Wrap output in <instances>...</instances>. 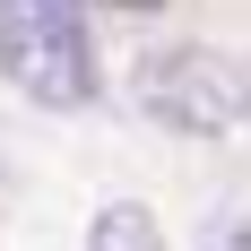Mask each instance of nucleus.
Listing matches in <instances>:
<instances>
[{"instance_id": "nucleus-2", "label": "nucleus", "mask_w": 251, "mask_h": 251, "mask_svg": "<svg viewBox=\"0 0 251 251\" xmlns=\"http://www.w3.org/2000/svg\"><path fill=\"white\" fill-rule=\"evenodd\" d=\"M130 96H139L148 122L182 130V139H234L251 122V78L217 44H156L130 78Z\"/></svg>"}, {"instance_id": "nucleus-5", "label": "nucleus", "mask_w": 251, "mask_h": 251, "mask_svg": "<svg viewBox=\"0 0 251 251\" xmlns=\"http://www.w3.org/2000/svg\"><path fill=\"white\" fill-rule=\"evenodd\" d=\"M122 9H165V0H122Z\"/></svg>"}, {"instance_id": "nucleus-3", "label": "nucleus", "mask_w": 251, "mask_h": 251, "mask_svg": "<svg viewBox=\"0 0 251 251\" xmlns=\"http://www.w3.org/2000/svg\"><path fill=\"white\" fill-rule=\"evenodd\" d=\"M87 251H165V234H156V217H148L139 200H113V208H96Z\"/></svg>"}, {"instance_id": "nucleus-4", "label": "nucleus", "mask_w": 251, "mask_h": 251, "mask_svg": "<svg viewBox=\"0 0 251 251\" xmlns=\"http://www.w3.org/2000/svg\"><path fill=\"white\" fill-rule=\"evenodd\" d=\"M200 251H251V243H243V208H226V217H208Z\"/></svg>"}, {"instance_id": "nucleus-1", "label": "nucleus", "mask_w": 251, "mask_h": 251, "mask_svg": "<svg viewBox=\"0 0 251 251\" xmlns=\"http://www.w3.org/2000/svg\"><path fill=\"white\" fill-rule=\"evenodd\" d=\"M0 78L44 113L96 104V35H87V0H0Z\"/></svg>"}]
</instances>
